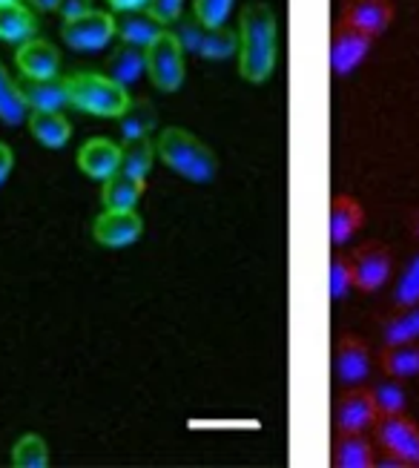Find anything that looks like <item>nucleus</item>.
I'll use <instances>...</instances> for the list:
<instances>
[{
	"instance_id": "obj_6",
	"label": "nucleus",
	"mask_w": 419,
	"mask_h": 468,
	"mask_svg": "<svg viewBox=\"0 0 419 468\" xmlns=\"http://www.w3.org/2000/svg\"><path fill=\"white\" fill-rule=\"evenodd\" d=\"M376 442L393 457L403 460V465H419V425L403 414H379L376 422Z\"/></svg>"
},
{
	"instance_id": "obj_12",
	"label": "nucleus",
	"mask_w": 419,
	"mask_h": 468,
	"mask_svg": "<svg viewBox=\"0 0 419 468\" xmlns=\"http://www.w3.org/2000/svg\"><path fill=\"white\" fill-rule=\"evenodd\" d=\"M393 20L391 0H345L342 6V24L365 32L371 37L382 35Z\"/></svg>"
},
{
	"instance_id": "obj_8",
	"label": "nucleus",
	"mask_w": 419,
	"mask_h": 468,
	"mask_svg": "<svg viewBox=\"0 0 419 468\" xmlns=\"http://www.w3.org/2000/svg\"><path fill=\"white\" fill-rule=\"evenodd\" d=\"M371 44H373L371 35L359 32V29H353V27H348V24L339 20V27L333 29V37H330V69L339 78L351 75L368 58Z\"/></svg>"
},
{
	"instance_id": "obj_14",
	"label": "nucleus",
	"mask_w": 419,
	"mask_h": 468,
	"mask_svg": "<svg viewBox=\"0 0 419 468\" xmlns=\"http://www.w3.org/2000/svg\"><path fill=\"white\" fill-rule=\"evenodd\" d=\"M15 64L24 72V78H52L61 69V52L44 37H29L17 47Z\"/></svg>"
},
{
	"instance_id": "obj_33",
	"label": "nucleus",
	"mask_w": 419,
	"mask_h": 468,
	"mask_svg": "<svg viewBox=\"0 0 419 468\" xmlns=\"http://www.w3.org/2000/svg\"><path fill=\"white\" fill-rule=\"evenodd\" d=\"M353 288V271H351V259L348 253H339L330 261V271H328V291L333 302H342Z\"/></svg>"
},
{
	"instance_id": "obj_5",
	"label": "nucleus",
	"mask_w": 419,
	"mask_h": 468,
	"mask_svg": "<svg viewBox=\"0 0 419 468\" xmlns=\"http://www.w3.org/2000/svg\"><path fill=\"white\" fill-rule=\"evenodd\" d=\"M348 259L353 271V288H359L362 293L379 291L393 273V253L382 241L359 244L353 253H348Z\"/></svg>"
},
{
	"instance_id": "obj_23",
	"label": "nucleus",
	"mask_w": 419,
	"mask_h": 468,
	"mask_svg": "<svg viewBox=\"0 0 419 468\" xmlns=\"http://www.w3.org/2000/svg\"><path fill=\"white\" fill-rule=\"evenodd\" d=\"M107 69H110L112 80H118L121 87H130V84H135V80H141V75L147 72V55L141 47L121 44L110 55Z\"/></svg>"
},
{
	"instance_id": "obj_10",
	"label": "nucleus",
	"mask_w": 419,
	"mask_h": 468,
	"mask_svg": "<svg viewBox=\"0 0 419 468\" xmlns=\"http://www.w3.org/2000/svg\"><path fill=\"white\" fill-rule=\"evenodd\" d=\"M379 411L373 405V397L362 385H348L336 399V429L342 431H368L373 429Z\"/></svg>"
},
{
	"instance_id": "obj_24",
	"label": "nucleus",
	"mask_w": 419,
	"mask_h": 468,
	"mask_svg": "<svg viewBox=\"0 0 419 468\" xmlns=\"http://www.w3.org/2000/svg\"><path fill=\"white\" fill-rule=\"evenodd\" d=\"M158 124V112L150 101L144 98H130V104L124 107V112L118 115V127H121V135L124 141L127 138H144V135H152Z\"/></svg>"
},
{
	"instance_id": "obj_18",
	"label": "nucleus",
	"mask_w": 419,
	"mask_h": 468,
	"mask_svg": "<svg viewBox=\"0 0 419 468\" xmlns=\"http://www.w3.org/2000/svg\"><path fill=\"white\" fill-rule=\"evenodd\" d=\"M144 187H147V178H135L124 170H118L110 178H104L101 201L107 210H135L138 198L144 196Z\"/></svg>"
},
{
	"instance_id": "obj_3",
	"label": "nucleus",
	"mask_w": 419,
	"mask_h": 468,
	"mask_svg": "<svg viewBox=\"0 0 419 468\" xmlns=\"http://www.w3.org/2000/svg\"><path fill=\"white\" fill-rule=\"evenodd\" d=\"M67 87H69V104L98 118H118L130 104L127 87H121L110 75L75 72L67 78Z\"/></svg>"
},
{
	"instance_id": "obj_22",
	"label": "nucleus",
	"mask_w": 419,
	"mask_h": 468,
	"mask_svg": "<svg viewBox=\"0 0 419 468\" xmlns=\"http://www.w3.org/2000/svg\"><path fill=\"white\" fill-rule=\"evenodd\" d=\"M379 368L382 374H391L396 379H411L419 377V342H396L385 345L379 354Z\"/></svg>"
},
{
	"instance_id": "obj_40",
	"label": "nucleus",
	"mask_w": 419,
	"mask_h": 468,
	"mask_svg": "<svg viewBox=\"0 0 419 468\" xmlns=\"http://www.w3.org/2000/svg\"><path fill=\"white\" fill-rule=\"evenodd\" d=\"M411 236H414V239L419 241V210H416V213L411 216Z\"/></svg>"
},
{
	"instance_id": "obj_31",
	"label": "nucleus",
	"mask_w": 419,
	"mask_h": 468,
	"mask_svg": "<svg viewBox=\"0 0 419 468\" xmlns=\"http://www.w3.org/2000/svg\"><path fill=\"white\" fill-rule=\"evenodd\" d=\"M419 302V250L405 261V268L399 271L393 284V304H414Z\"/></svg>"
},
{
	"instance_id": "obj_21",
	"label": "nucleus",
	"mask_w": 419,
	"mask_h": 468,
	"mask_svg": "<svg viewBox=\"0 0 419 468\" xmlns=\"http://www.w3.org/2000/svg\"><path fill=\"white\" fill-rule=\"evenodd\" d=\"M373 442L365 437V431H342L333 449V465L336 468H373Z\"/></svg>"
},
{
	"instance_id": "obj_9",
	"label": "nucleus",
	"mask_w": 419,
	"mask_h": 468,
	"mask_svg": "<svg viewBox=\"0 0 419 468\" xmlns=\"http://www.w3.org/2000/svg\"><path fill=\"white\" fill-rule=\"evenodd\" d=\"M144 221L135 210H104L92 221V239L104 248H130L141 239Z\"/></svg>"
},
{
	"instance_id": "obj_30",
	"label": "nucleus",
	"mask_w": 419,
	"mask_h": 468,
	"mask_svg": "<svg viewBox=\"0 0 419 468\" xmlns=\"http://www.w3.org/2000/svg\"><path fill=\"white\" fill-rule=\"evenodd\" d=\"M233 52H238V35L230 27H215V29H204L202 47H198V55L207 60H225Z\"/></svg>"
},
{
	"instance_id": "obj_41",
	"label": "nucleus",
	"mask_w": 419,
	"mask_h": 468,
	"mask_svg": "<svg viewBox=\"0 0 419 468\" xmlns=\"http://www.w3.org/2000/svg\"><path fill=\"white\" fill-rule=\"evenodd\" d=\"M0 4H4V0H0Z\"/></svg>"
},
{
	"instance_id": "obj_29",
	"label": "nucleus",
	"mask_w": 419,
	"mask_h": 468,
	"mask_svg": "<svg viewBox=\"0 0 419 468\" xmlns=\"http://www.w3.org/2000/svg\"><path fill=\"white\" fill-rule=\"evenodd\" d=\"M12 465L15 468H47L49 465V445L41 434H24L12 445Z\"/></svg>"
},
{
	"instance_id": "obj_13",
	"label": "nucleus",
	"mask_w": 419,
	"mask_h": 468,
	"mask_svg": "<svg viewBox=\"0 0 419 468\" xmlns=\"http://www.w3.org/2000/svg\"><path fill=\"white\" fill-rule=\"evenodd\" d=\"M78 167H81L84 176H89L95 181H104L121 167V147L101 135L89 138V141H84V147L78 150Z\"/></svg>"
},
{
	"instance_id": "obj_27",
	"label": "nucleus",
	"mask_w": 419,
	"mask_h": 468,
	"mask_svg": "<svg viewBox=\"0 0 419 468\" xmlns=\"http://www.w3.org/2000/svg\"><path fill=\"white\" fill-rule=\"evenodd\" d=\"M152 161H155V147H152L150 135L127 138L124 147H121V167H118V170H124V173H130L135 178H147L150 170H152Z\"/></svg>"
},
{
	"instance_id": "obj_2",
	"label": "nucleus",
	"mask_w": 419,
	"mask_h": 468,
	"mask_svg": "<svg viewBox=\"0 0 419 468\" xmlns=\"http://www.w3.org/2000/svg\"><path fill=\"white\" fill-rule=\"evenodd\" d=\"M155 155H158V161H164V167L193 181V185H210V181L218 176L215 153L202 138L193 135L184 127H167L162 135H158Z\"/></svg>"
},
{
	"instance_id": "obj_37",
	"label": "nucleus",
	"mask_w": 419,
	"mask_h": 468,
	"mask_svg": "<svg viewBox=\"0 0 419 468\" xmlns=\"http://www.w3.org/2000/svg\"><path fill=\"white\" fill-rule=\"evenodd\" d=\"M12 167H15V153H12L9 144H4V141H0V187H4V181L9 178Z\"/></svg>"
},
{
	"instance_id": "obj_38",
	"label": "nucleus",
	"mask_w": 419,
	"mask_h": 468,
	"mask_svg": "<svg viewBox=\"0 0 419 468\" xmlns=\"http://www.w3.org/2000/svg\"><path fill=\"white\" fill-rule=\"evenodd\" d=\"M115 12H135V9H150L152 0H107Z\"/></svg>"
},
{
	"instance_id": "obj_32",
	"label": "nucleus",
	"mask_w": 419,
	"mask_h": 468,
	"mask_svg": "<svg viewBox=\"0 0 419 468\" xmlns=\"http://www.w3.org/2000/svg\"><path fill=\"white\" fill-rule=\"evenodd\" d=\"M233 6L236 0H193V15L198 17V24L215 29V27H227Z\"/></svg>"
},
{
	"instance_id": "obj_17",
	"label": "nucleus",
	"mask_w": 419,
	"mask_h": 468,
	"mask_svg": "<svg viewBox=\"0 0 419 468\" xmlns=\"http://www.w3.org/2000/svg\"><path fill=\"white\" fill-rule=\"evenodd\" d=\"M21 95L29 110H61L69 104V87L67 78L52 75V78H24Z\"/></svg>"
},
{
	"instance_id": "obj_36",
	"label": "nucleus",
	"mask_w": 419,
	"mask_h": 468,
	"mask_svg": "<svg viewBox=\"0 0 419 468\" xmlns=\"http://www.w3.org/2000/svg\"><path fill=\"white\" fill-rule=\"evenodd\" d=\"M89 9H92V6H89V0H61V6H58V12H61L64 20H72V17L84 15V12H89Z\"/></svg>"
},
{
	"instance_id": "obj_7",
	"label": "nucleus",
	"mask_w": 419,
	"mask_h": 468,
	"mask_svg": "<svg viewBox=\"0 0 419 468\" xmlns=\"http://www.w3.org/2000/svg\"><path fill=\"white\" fill-rule=\"evenodd\" d=\"M61 37L67 40V47H72L78 52H95V49L107 47L115 37V15L101 12V9H89L72 20H64Z\"/></svg>"
},
{
	"instance_id": "obj_16",
	"label": "nucleus",
	"mask_w": 419,
	"mask_h": 468,
	"mask_svg": "<svg viewBox=\"0 0 419 468\" xmlns=\"http://www.w3.org/2000/svg\"><path fill=\"white\" fill-rule=\"evenodd\" d=\"M164 29L167 27L150 9H135V12H118L115 15V35L121 37V44H132V47L147 49Z\"/></svg>"
},
{
	"instance_id": "obj_15",
	"label": "nucleus",
	"mask_w": 419,
	"mask_h": 468,
	"mask_svg": "<svg viewBox=\"0 0 419 468\" xmlns=\"http://www.w3.org/2000/svg\"><path fill=\"white\" fill-rule=\"evenodd\" d=\"M365 225V210L359 205V198L348 196V193H339L330 201V218H328V228H330V241L336 248L348 244L359 230Z\"/></svg>"
},
{
	"instance_id": "obj_28",
	"label": "nucleus",
	"mask_w": 419,
	"mask_h": 468,
	"mask_svg": "<svg viewBox=\"0 0 419 468\" xmlns=\"http://www.w3.org/2000/svg\"><path fill=\"white\" fill-rule=\"evenodd\" d=\"M29 115V107L21 95V87L15 84V78L6 72V67L0 64V121L4 124H21V121Z\"/></svg>"
},
{
	"instance_id": "obj_19",
	"label": "nucleus",
	"mask_w": 419,
	"mask_h": 468,
	"mask_svg": "<svg viewBox=\"0 0 419 468\" xmlns=\"http://www.w3.org/2000/svg\"><path fill=\"white\" fill-rule=\"evenodd\" d=\"M26 121H29V133L35 135L37 144H44L49 150L67 147L72 127H69V121L61 115V110H32L26 115Z\"/></svg>"
},
{
	"instance_id": "obj_11",
	"label": "nucleus",
	"mask_w": 419,
	"mask_h": 468,
	"mask_svg": "<svg viewBox=\"0 0 419 468\" xmlns=\"http://www.w3.org/2000/svg\"><path fill=\"white\" fill-rule=\"evenodd\" d=\"M336 377L342 385H362L371 377V348L362 336L342 334L336 342Z\"/></svg>"
},
{
	"instance_id": "obj_35",
	"label": "nucleus",
	"mask_w": 419,
	"mask_h": 468,
	"mask_svg": "<svg viewBox=\"0 0 419 468\" xmlns=\"http://www.w3.org/2000/svg\"><path fill=\"white\" fill-rule=\"evenodd\" d=\"M150 12L170 29V24H175V20L184 15V0H152Z\"/></svg>"
},
{
	"instance_id": "obj_39",
	"label": "nucleus",
	"mask_w": 419,
	"mask_h": 468,
	"mask_svg": "<svg viewBox=\"0 0 419 468\" xmlns=\"http://www.w3.org/2000/svg\"><path fill=\"white\" fill-rule=\"evenodd\" d=\"M29 4L35 9H44V12H55L58 6H61V0H29Z\"/></svg>"
},
{
	"instance_id": "obj_34",
	"label": "nucleus",
	"mask_w": 419,
	"mask_h": 468,
	"mask_svg": "<svg viewBox=\"0 0 419 468\" xmlns=\"http://www.w3.org/2000/svg\"><path fill=\"white\" fill-rule=\"evenodd\" d=\"M204 24H198L195 15H182L175 20V24H170V32L175 35V40L182 44L184 52H195L198 55V47H202V37H204Z\"/></svg>"
},
{
	"instance_id": "obj_26",
	"label": "nucleus",
	"mask_w": 419,
	"mask_h": 468,
	"mask_svg": "<svg viewBox=\"0 0 419 468\" xmlns=\"http://www.w3.org/2000/svg\"><path fill=\"white\" fill-rule=\"evenodd\" d=\"M371 397L379 414H403L405 405H408V394H405V385L403 379H396L391 374H382L379 379H373L371 385Z\"/></svg>"
},
{
	"instance_id": "obj_25",
	"label": "nucleus",
	"mask_w": 419,
	"mask_h": 468,
	"mask_svg": "<svg viewBox=\"0 0 419 468\" xmlns=\"http://www.w3.org/2000/svg\"><path fill=\"white\" fill-rule=\"evenodd\" d=\"M414 339H419V302L399 304V308L393 314H388L382 322V342L385 345L414 342Z\"/></svg>"
},
{
	"instance_id": "obj_4",
	"label": "nucleus",
	"mask_w": 419,
	"mask_h": 468,
	"mask_svg": "<svg viewBox=\"0 0 419 468\" xmlns=\"http://www.w3.org/2000/svg\"><path fill=\"white\" fill-rule=\"evenodd\" d=\"M144 55H147V75L162 92H175L184 84V49L170 29L158 35L144 49Z\"/></svg>"
},
{
	"instance_id": "obj_1",
	"label": "nucleus",
	"mask_w": 419,
	"mask_h": 468,
	"mask_svg": "<svg viewBox=\"0 0 419 468\" xmlns=\"http://www.w3.org/2000/svg\"><path fill=\"white\" fill-rule=\"evenodd\" d=\"M276 15L267 4H247L238 20V72L250 84H262L276 69Z\"/></svg>"
},
{
	"instance_id": "obj_20",
	"label": "nucleus",
	"mask_w": 419,
	"mask_h": 468,
	"mask_svg": "<svg viewBox=\"0 0 419 468\" xmlns=\"http://www.w3.org/2000/svg\"><path fill=\"white\" fill-rule=\"evenodd\" d=\"M37 29V20L32 9L21 0H4L0 4V40H9V44H24Z\"/></svg>"
}]
</instances>
